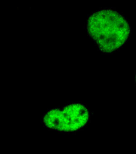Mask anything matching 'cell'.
<instances>
[{"label": "cell", "mask_w": 136, "mask_h": 154, "mask_svg": "<svg viewBox=\"0 0 136 154\" xmlns=\"http://www.w3.org/2000/svg\"><path fill=\"white\" fill-rule=\"evenodd\" d=\"M88 34L100 51L111 53L120 48L128 40L130 27L126 20L113 10H101L88 19Z\"/></svg>", "instance_id": "cell-1"}, {"label": "cell", "mask_w": 136, "mask_h": 154, "mask_svg": "<svg viewBox=\"0 0 136 154\" xmlns=\"http://www.w3.org/2000/svg\"><path fill=\"white\" fill-rule=\"evenodd\" d=\"M89 112L81 103H72L63 109H52L43 117L45 125L50 129L63 132L76 131L85 125Z\"/></svg>", "instance_id": "cell-2"}, {"label": "cell", "mask_w": 136, "mask_h": 154, "mask_svg": "<svg viewBox=\"0 0 136 154\" xmlns=\"http://www.w3.org/2000/svg\"><path fill=\"white\" fill-rule=\"evenodd\" d=\"M135 82H136V75H135Z\"/></svg>", "instance_id": "cell-3"}]
</instances>
